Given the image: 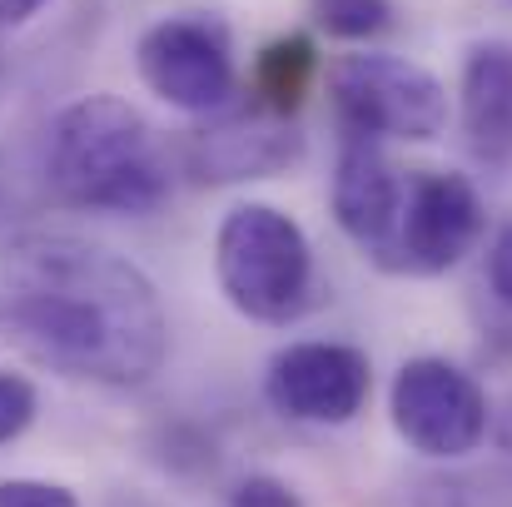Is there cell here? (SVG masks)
<instances>
[{"label":"cell","mask_w":512,"mask_h":507,"mask_svg":"<svg viewBox=\"0 0 512 507\" xmlns=\"http://www.w3.org/2000/svg\"><path fill=\"white\" fill-rule=\"evenodd\" d=\"M0 329L75 383L140 388L170 353L160 289L140 264L65 229L0 244Z\"/></svg>","instance_id":"1"},{"label":"cell","mask_w":512,"mask_h":507,"mask_svg":"<svg viewBox=\"0 0 512 507\" xmlns=\"http://www.w3.org/2000/svg\"><path fill=\"white\" fill-rule=\"evenodd\" d=\"M50 184L75 209L155 214L170 199V160L150 120L120 95H85L50 120Z\"/></svg>","instance_id":"2"},{"label":"cell","mask_w":512,"mask_h":507,"mask_svg":"<svg viewBox=\"0 0 512 507\" xmlns=\"http://www.w3.org/2000/svg\"><path fill=\"white\" fill-rule=\"evenodd\" d=\"M214 279L254 324H294L314 304V249L274 204H234L214 229Z\"/></svg>","instance_id":"3"},{"label":"cell","mask_w":512,"mask_h":507,"mask_svg":"<svg viewBox=\"0 0 512 507\" xmlns=\"http://www.w3.org/2000/svg\"><path fill=\"white\" fill-rule=\"evenodd\" d=\"M329 100L343 135L353 140H408L428 145L448 130V90L433 70L403 55L363 50L329 70Z\"/></svg>","instance_id":"4"},{"label":"cell","mask_w":512,"mask_h":507,"mask_svg":"<svg viewBox=\"0 0 512 507\" xmlns=\"http://www.w3.org/2000/svg\"><path fill=\"white\" fill-rule=\"evenodd\" d=\"M388 413L398 438L423 458H468L493 428L483 383L468 368L433 353L408 358L393 373Z\"/></svg>","instance_id":"5"},{"label":"cell","mask_w":512,"mask_h":507,"mask_svg":"<svg viewBox=\"0 0 512 507\" xmlns=\"http://www.w3.org/2000/svg\"><path fill=\"white\" fill-rule=\"evenodd\" d=\"M483 239V199L473 179L453 169H408V194L403 214L393 229V244L383 254V274H408V279H433L458 269L473 244Z\"/></svg>","instance_id":"6"},{"label":"cell","mask_w":512,"mask_h":507,"mask_svg":"<svg viewBox=\"0 0 512 507\" xmlns=\"http://www.w3.org/2000/svg\"><path fill=\"white\" fill-rule=\"evenodd\" d=\"M135 65L150 95H160L170 110H184V115L229 110L234 85H239L229 30L209 15H170L150 25L135 45Z\"/></svg>","instance_id":"7"},{"label":"cell","mask_w":512,"mask_h":507,"mask_svg":"<svg viewBox=\"0 0 512 507\" xmlns=\"http://www.w3.org/2000/svg\"><path fill=\"white\" fill-rule=\"evenodd\" d=\"M368 393H373V368H368V353L353 343H324V338L289 343L269 358V373H264L269 408L294 423H319V428L353 423Z\"/></svg>","instance_id":"8"},{"label":"cell","mask_w":512,"mask_h":507,"mask_svg":"<svg viewBox=\"0 0 512 507\" xmlns=\"http://www.w3.org/2000/svg\"><path fill=\"white\" fill-rule=\"evenodd\" d=\"M403 194H408V174L383 155L378 140L343 135L329 204H334L339 229L363 249L368 264H383L393 229H398V214H403Z\"/></svg>","instance_id":"9"},{"label":"cell","mask_w":512,"mask_h":507,"mask_svg":"<svg viewBox=\"0 0 512 507\" xmlns=\"http://www.w3.org/2000/svg\"><path fill=\"white\" fill-rule=\"evenodd\" d=\"M304 155V135L294 130L289 115L269 110H244V115H219L214 125L194 130L184 145V165L204 184H239V179H269L289 169Z\"/></svg>","instance_id":"10"},{"label":"cell","mask_w":512,"mask_h":507,"mask_svg":"<svg viewBox=\"0 0 512 507\" xmlns=\"http://www.w3.org/2000/svg\"><path fill=\"white\" fill-rule=\"evenodd\" d=\"M458 115L468 150L493 169L512 165V40H483L463 60Z\"/></svg>","instance_id":"11"},{"label":"cell","mask_w":512,"mask_h":507,"mask_svg":"<svg viewBox=\"0 0 512 507\" xmlns=\"http://www.w3.org/2000/svg\"><path fill=\"white\" fill-rule=\"evenodd\" d=\"M314 75H319V50H314V40H309V35H284V40L264 45L259 60H254V80H249L254 105L269 110V115H294V110L304 105Z\"/></svg>","instance_id":"12"},{"label":"cell","mask_w":512,"mask_h":507,"mask_svg":"<svg viewBox=\"0 0 512 507\" xmlns=\"http://www.w3.org/2000/svg\"><path fill=\"white\" fill-rule=\"evenodd\" d=\"M309 15L334 40H378L393 30V0H309Z\"/></svg>","instance_id":"13"},{"label":"cell","mask_w":512,"mask_h":507,"mask_svg":"<svg viewBox=\"0 0 512 507\" xmlns=\"http://www.w3.org/2000/svg\"><path fill=\"white\" fill-rule=\"evenodd\" d=\"M35 408H40L35 383L20 378V373H0V448L15 443V438L35 423Z\"/></svg>","instance_id":"14"},{"label":"cell","mask_w":512,"mask_h":507,"mask_svg":"<svg viewBox=\"0 0 512 507\" xmlns=\"http://www.w3.org/2000/svg\"><path fill=\"white\" fill-rule=\"evenodd\" d=\"M0 507H80L70 488L40 483V478H10L0 483Z\"/></svg>","instance_id":"15"},{"label":"cell","mask_w":512,"mask_h":507,"mask_svg":"<svg viewBox=\"0 0 512 507\" xmlns=\"http://www.w3.org/2000/svg\"><path fill=\"white\" fill-rule=\"evenodd\" d=\"M229 507H304V503H299V493H294L289 483L259 473V478H244V483L234 488Z\"/></svg>","instance_id":"16"},{"label":"cell","mask_w":512,"mask_h":507,"mask_svg":"<svg viewBox=\"0 0 512 507\" xmlns=\"http://www.w3.org/2000/svg\"><path fill=\"white\" fill-rule=\"evenodd\" d=\"M488 289L498 294V304L512 309V224L498 229V239L488 249Z\"/></svg>","instance_id":"17"},{"label":"cell","mask_w":512,"mask_h":507,"mask_svg":"<svg viewBox=\"0 0 512 507\" xmlns=\"http://www.w3.org/2000/svg\"><path fill=\"white\" fill-rule=\"evenodd\" d=\"M50 0H0V25H25L30 15H40Z\"/></svg>","instance_id":"18"},{"label":"cell","mask_w":512,"mask_h":507,"mask_svg":"<svg viewBox=\"0 0 512 507\" xmlns=\"http://www.w3.org/2000/svg\"><path fill=\"white\" fill-rule=\"evenodd\" d=\"M508 423H512V413H508Z\"/></svg>","instance_id":"19"}]
</instances>
